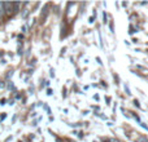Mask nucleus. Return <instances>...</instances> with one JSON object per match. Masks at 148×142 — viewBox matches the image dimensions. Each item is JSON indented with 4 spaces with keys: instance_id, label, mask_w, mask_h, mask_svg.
Listing matches in <instances>:
<instances>
[]
</instances>
